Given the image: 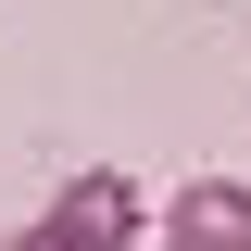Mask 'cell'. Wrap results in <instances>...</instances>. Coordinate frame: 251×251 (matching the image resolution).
Returning a JSON list of instances; mask_svg holds the SVG:
<instances>
[{
  "label": "cell",
  "instance_id": "obj_1",
  "mask_svg": "<svg viewBox=\"0 0 251 251\" xmlns=\"http://www.w3.org/2000/svg\"><path fill=\"white\" fill-rule=\"evenodd\" d=\"M138 239V188L113 176V163H88V176L63 188V201H38V226H13L0 251H126Z\"/></svg>",
  "mask_w": 251,
  "mask_h": 251
},
{
  "label": "cell",
  "instance_id": "obj_2",
  "mask_svg": "<svg viewBox=\"0 0 251 251\" xmlns=\"http://www.w3.org/2000/svg\"><path fill=\"white\" fill-rule=\"evenodd\" d=\"M163 251H251V188L239 176H188L163 201Z\"/></svg>",
  "mask_w": 251,
  "mask_h": 251
}]
</instances>
